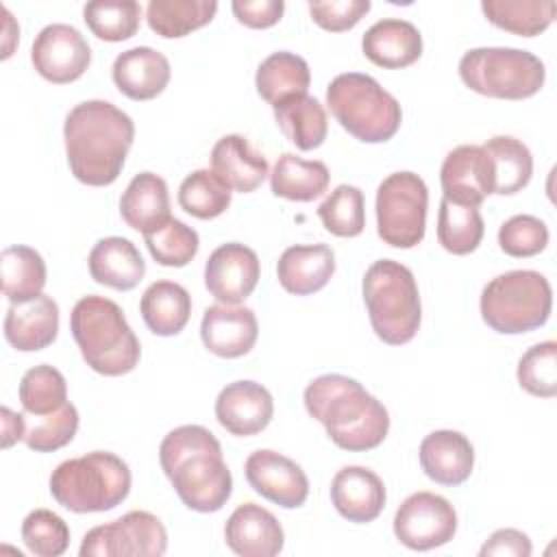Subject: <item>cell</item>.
<instances>
[{
	"mask_svg": "<svg viewBox=\"0 0 557 557\" xmlns=\"http://www.w3.org/2000/svg\"><path fill=\"white\" fill-rule=\"evenodd\" d=\"M67 165L76 181L104 187L117 181L135 139L128 113L107 100L78 102L63 124Z\"/></svg>",
	"mask_w": 557,
	"mask_h": 557,
	"instance_id": "6da1fadb",
	"label": "cell"
},
{
	"mask_svg": "<svg viewBox=\"0 0 557 557\" xmlns=\"http://www.w3.org/2000/svg\"><path fill=\"white\" fill-rule=\"evenodd\" d=\"M2 292L9 302H26L44 294L46 263L30 246H9L0 255Z\"/></svg>",
	"mask_w": 557,
	"mask_h": 557,
	"instance_id": "d590c367",
	"label": "cell"
},
{
	"mask_svg": "<svg viewBox=\"0 0 557 557\" xmlns=\"http://www.w3.org/2000/svg\"><path fill=\"white\" fill-rule=\"evenodd\" d=\"M518 383L537 398L557 396V344L553 339L531 346L518 361Z\"/></svg>",
	"mask_w": 557,
	"mask_h": 557,
	"instance_id": "ee69618b",
	"label": "cell"
},
{
	"mask_svg": "<svg viewBox=\"0 0 557 557\" xmlns=\"http://www.w3.org/2000/svg\"><path fill=\"white\" fill-rule=\"evenodd\" d=\"M59 333L57 302L39 294L26 302H11L4 315V337L20 352H35L48 348Z\"/></svg>",
	"mask_w": 557,
	"mask_h": 557,
	"instance_id": "603a6c76",
	"label": "cell"
},
{
	"mask_svg": "<svg viewBox=\"0 0 557 557\" xmlns=\"http://www.w3.org/2000/svg\"><path fill=\"white\" fill-rule=\"evenodd\" d=\"M141 7L135 0H96L83 7L87 28L102 41H126L139 28Z\"/></svg>",
	"mask_w": 557,
	"mask_h": 557,
	"instance_id": "74e56055",
	"label": "cell"
},
{
	"mask_svg": "<svg viewBox=\"0 0 557 557\" xmlns=\"http://www.w3.org/2000/svg\"><path fill=\"white\" fill-rule=\"evenodd\" d=\"M440 183L446 200L479 207L494 189L492 165L485 150L472 144L453 148L444 157Z\"/></svg>",
	"mask_w": 557,
	"mask_h": 557,
	"instance_id": "2e32d148",
	"label": "cell"
},
{
	"mask_svg": "<svg viewBox=\"0 0 557 557\" xmlns=\"http://www.w3.org/2000/svg\"><path fill=\"white\" fill-rule=\"evenodd\" d=\"M224 540L235 555L274 557L283 550L285 533L272 511L257 503H244L228 516Z\"/></svg>",
	"mask_w": 557,
	"mask_h": 557,
	"instance_id": "d6986e66",
	"label": "cell"
},
{
	"mask_svg": "<svg viewBox=\"0 0 557 557\" xmlns=\"http://www.w3.org/2000/svg\"><path fill=\"white\" fill-rule=\"evenodd\" d=\"M457 531V511L440 494H409L394 516L396 540L411 550H431L448 544Z\"/></svg>",
	"mask_w": 557,
	"mask_h": 557,
	"instance_id": "7c38bea8",
	"label": "cell"
},
{
	"mask_svg": "<svg viewBox=\"0 0 557 557\" xmlns=\"http://www.w3.org/2000/svg\"><path fill=\"white\" fill-rule=\"evenodd\" d=\"M376 233L392 248H413L424 239L429 189L416 172H394L376 189Z\"/></svg>",
	"mask_w": 557,
	"mask_h": 557,
	"instance_id": "30bf717a",
	"label": "cell"
},
{
	"mask_svg": "<svg viewBox=\"0 0 557 557\" xmlns=\"http://www.w3.org/2000/svg\"><path fill=\"white\" fill-rule=\"evenodd\" d=\"M144 242H146L150 257L159 265H165V268L187 265L200 248L198 233L176 218H170L159 228L146 233Z\"/></svg>",
	"mask_w": 557,
	"mask_h": 557,
	"instance_id": "b9f144b4",
	"label": "cell"
},
{
	"mask_svg": "<svg viewBox=\"0 0 557 557\" xmlns=\"http://www.w3.org/2000/svg\"><path fill=\"white\" fill-rule=\"evenodd\" d=\"M235 20L248 28H270L285 11L283 0H235L231 4Z\"/></svg>",
	"mask_w": 557,
	"mask_h": 557,
	"instance_id": "c3c4849f",
	"label": "cell"
},
{
	"mask_svg": "<svg viewBox=\"0 0 557 557\" xmlns=\"http://www.w3.org/2000/svg\"><path fill=\"white\" fill-rule=\"evenodd\" d=\"M309 83H311V72L307 61L285 50L272 52L270 57H265L259 63L255 74L257 94L272 107H276L278 102L292 96L307 94Z\"/></svg>",
	"mask_w": 557,
	"mask_h": 557,
	"instance_id": "1f68e13d",
	"label": "cell"
},
{
	"mask_svg": "<svg viewBox=\"0 0 557 557\" xmlns=\"http://www.w3.org/2000/svg\"><path fill=\"white\" fill-rule=\"evenodd\" d=\"M78 431V411L72 403H65L52 413L30 416L26 420L24 444L35 453H54L67 446Z\"/></svg>",
	"mask_w": 557,
	"mask_h": 557,
	"instance_id": "7bdbcfd3",
	"label": "cell"
},
{
	"mask_svg": "<svg viewBox=\"0 0 557 557\" xmlns=\"http://www.w3.org/2000/svg\"><path fill=\"white\" fill-rule=\"evenodd\" d=\"M326 104L339 126L363 144L389 141L403 122L398 100L361 72L337 74L326 87Z\"/></svg>",
	"mask_w": 557,
	"mask_h": 557,
	"instance_id": "52a82bcc",
	"label": "cell"
},
{
	"mask_svg": "<svg viewBox=\"0 0 557 557\" xmlns=\"http://www.w3.org/2000/svg\"><path fill=\"white\" fill-rule=\"evenodd\" d=\"M329 181L331 174L322 161H307L285 152L274 163L270 174V189L274 196L285 200L311 202L326 191Z\"/></svg>",
	"mask_w": 557,
	"mask_h": 557,
	"instance_id": "4dcf8cb0",
	"label": "cell"
},
{
	"mask_svg": "<svg viewBox=\"0 0 557 557\" xmlns=\"http://www.w3.org/2000/svg\"><path fill=\"white\" fill-rule=\"evenodd\" d=\"M200 337L209 352L222 359H237L252 350L259 337V322L252 309L242 305H211L200 322Z\"/></svg>",
	"mask_w": 557,
	"mask_h": 557,
	"instance_id": "ac0fdd59",
	"label": "cell"
},
{
	"mask_svg": "<svg viewBox=\"0 0 557 557\" xmlns=\"http://www.w3.org/2000/svg\"><path fill=\"white\" fill-rule=\"evenodd\" d=\"M459 76L466 87L481 96L524 100L542 89L546 67L529 50L472 48L459 61Z\"/></svg>",
	"mask_w": 557,
	"mask_h": 557,
	"instance_id": "9c48e42d",
	"label": "cell"
},
{
	"mask_svg": "<svg viewBox=\"0 0 557 557\" xmlns=\"http://www.w3.org/2000/svg\"><path fill=\"white\" fill-rule=\"evenodd\" d=\"M30 61L37 74L48 83L67 85L87 72L91 48L78 28L70 24H48L33 41Z\"/></svg>",
	"mask_w": 557,
	"mask_h": 557,
	"instance_id": "4fadbf2b",
	"label": "cell"
},
{
	"mask_svg": "<svg viewBox=\"0 0 557 557\" xmlns=\"http://www.w3.org/2000/svg\"><path fill=\"white\" fill-rule=\"evenodd\" d=\"M370 0H331V2H309L311 20L329 30L344 33L359 24V20L370 11Z\"/></svg>",
	"mask_w": 557,
	"mask_h": 557,
	"instance_id": "7dc6e473",
	"label": "cell"
},
{
	"mask_svg": "<svg viewBox=\"0 0 557 557\" xmlns=\"http://www.w3.org/2000/svg\"><path fill=\"white\" fill-rule=\"evenodd\" d=\"M178 205L198 220H213L231 205V187L222 183L213 170H196L187 174L178 187Z\"/></svg>",
	"mask_w": 557,
	"mask_h": 557,
	"instance_id": "f35d334b",
	"label": "cell"
},
{
	"mask_svg": "<svg viewBox=\"0 0 557 557\" xmlns=\"http://www.w3.org/2000/svg\"><path fill=\"white\" fill-rule=\"evenodd\" d=\"M120 215L133 231L144 235L165 224L172 218L165 181L154 172L133 176L120 198Z\"/></svg>",
	"mask_w": 557,
	"mask_h": 557,
	"instance_id": "83f0119b",
	"label": "cell"
},
{
	"mask_svg": "<svg viewBox=\"0 0 557 557\" xmlns=\"http://www.w3.org/2000/svg\"><path fill=\"white\" fill-rule=\"evenodd\" d=\"M335 272V252L326 244L289 246L276 263V276L285 292L309 296L320 292Z\"/></svg>",
	"mask_w": 557,
	"mask_h": 557,
	"instance_id": "d4e9b609",
	"label": "cell"
},
{
	"mask_svg": "<svg viewBox=\"0 0 557 557\" xmlns=\"http://www.w3.org/2000/svg\"><path fill=\"white\" fill-rule=\"evenodd\" d=\"M22 540L37 557H59L67 550L70 529L54 511L35 509L22 522Z\"/></svg>",
	"mask_w": 557,
	"mask_h": 557,
	"instance_id": "f6af8a7d",
	"label": "cell"
},
{
	"mask_svg": "<svg viewBox=\"0 0 557 557\" xmlns=\"http://www.w3.org/2000/svg\"><path fill=\"white\" fill-rule=\"evenodd\" d=\"M550 309V283L535 270L498 274L481 292V318L503 335H520L544 326Z\"/></svg>",
	"mask_w": 557,
	"mask_h": 557,
	"instance_id": "ba28073f",
	"label": "cell"
},
{
	"mask_svg": "<svg viewBox=\"0 0 557 557\" xmlns=\"http://www.w3.org/2000/svg\"><path fill=\"white\" fill-rule=\"evenodd\" d=\"M146 326L159 337L178 335L191 315L189 292L174 281H154L139 300Z\"/></svg>",
	"mask_w": 557,
	"mask_h": 557,
	"instance_id": "f1b7e54d",
	"label": "cell"
},
{
	"mask_svg": "<svg viewBox=\"0 0 557 557\" xmlns=\"http://www.w3.org/2000/svg\"><path fill=\"white\" fill-rule=\"evenodd\" d=\"M0 418H2V448H11L15 442L24 440L26 416L24 413H15L9 407H2L0 409Z\"/></svg>",
	"mask_w": 557,
	"mask_h": 557,
	"instance_id": "f907efd6",
	"label": "cell"
},
{
	"mask_svg": "<svg viewBox=\"0 0 557 557\" xmlns=\"http://www.w3.org/2000/svg\"><path fill=\"white\" fill-rule=\"evenodd\" d=\"M361 50L368 61L383 70H403L420 59L422 35L407 20L385 17L363 33Z\"/></svg>",
	"mask_w": 557,
	"mask_h": 557,
	"instance_id": "cb8c5ba5",
	"label": "cell"
},
{
	"mask_svg": "<svg viewBox=\"0 0 557 557\" xmlns=\"http://www.w3.org/2000/svg\"><path fill=\"white\" fill-rule=\"evenodd\" d=\"M259 274L257 252L239 242H228L209 255L205 263V287L218 302L239 305L255 292Z\"/></svg>",
	"mask_w": 557,
	"mask_h": 557,
	"instance_id": "9a60e30c",
	"label": "cell"
},
{
	"mask_svg": "<svg viewBox=\"0 0 557 557\" xmlns=\"http://www.w3.org/2000/svg\"><path fill=\"white\" fill-rule=\"evenodd\" d=\"M274 416L272 394L255 381H233L215 398L218 422L237 437L261 433Z\"/></svg>",
	"mask_w": 557,
	"mask_h": 557,
	"instance_id": "e0dca14e",
	"label": "cell"
},
{
	"mask_svg": "<svg viewBox=\"0 0 557 557\" xmlns=\"http://www.w3.org/2000/svg\"><path fill=\"white\" fill-rule=\"evenodd\" d=\"M533 550L527 533L518 529H498L481 546V557H529Z\"/></svg>",
	"mask_w": 557,
	"mask_h": 557,
	"instance_id": "681fc988",
	"label": "cell"
},
{
	"mask_svg": "<svg viewBox=\"0 0 557 557\" xmlns=\"http://www.w3.org/2000/svg\"><path fill=\"white\" fill-rule=\"evenodd\" d=\"M548 244L546 224L529 213L511 215L498 228V246L505 255L516 259H527L540 255Z\"/></svg>",
	"mask_w": 557,
	"mask_h": 557,
	"instance_id": "bcb514c9",
	"label": "cell"
},
{
	"mask_svg": "<svg viewBox=\"0 0 557 557\" xmlns=\"http://www.w3.org/2000/svg\"><path fill=\"white\" fill-rule=\"evenodd\" d=\"M70 331L85 363L102 376L128 374L139 363V339L111 298L83 296L70 313Z\"/></svg>",
	"mask_w": 557,
	"mask_h": 557,
	"instance_id": "277c9868",
	"label": "cell"
},
{
	"mask_svg": "<svg viewBox=\"0 0 557 557\" xmlns=\"http://www.w3.org/2000/svg\"><path fill=\"white\" fill-rule=\"evenodd\" d=\"M87 265L96 283L117 292L137 287L146 274V261L141 259L137 246L117 235L98 239L89 252Z\"/></svg>",
	"mask_w": 557,
	"mask_h": 557,
	"instance_id": "484cf974",
	"label": "cell"
},
{
	"mask_svg": "<svg viewBox=\"0 0 557 557\" xmlns=\"http://www.w3.org/2000/svg\"><path fill=\"white\" fill-rule=\"evenodd\" d=\"M492 165V194L511 196L524 189L533 174L531 150L516 137L496 135L481 146Z\"/></svg>",
	"mask_w": 557,
	"mask_h": 557,
	"instance_id": "d6a6232c",
	"label": "cell"
},
{
	"mask_svg": "<svg viewBox=\"0 0 557 557\" xmlns=\"http://www.w3.org/2000/svg\"><path fill=\"white\" fill-rule=\"evenodd\" d=\"M168 550L163 522L150 511H128L122 518L85 533L81 557H161Z\"/></svg>",
	"mask_w": 557,
	"mask_h": 557,
	"instance_id": "8fae6325",
	"label": "cell"
},
{
	"mask_svg": "<svg viewBox=\"0 0 557 557\" xmlns=\"http://www.w3.org/2000/svg\"><path fill=\"white\" fill-rule=\"evenodd\" d=\"M17 396L28 416L52 413L67 403V383L57 368L39 363L24 372Z\"/></svg>",
	"mask_w": 557,
	"mask_h": 557,
	"instance_id": "60d3db41",
	"label": "cell"
},
{
	"mask_svg": "<svg viewBox=\"0 0 557 557\" xmlns=\"http://www.w3.org/2000/svg\"><path fill=\"white\" fill-rule=\"evenodd\" d=\"M420 468L440 485H461L470 479L474 468V448L470 440L453 429H440L429 433L420 442Z\"/></svg>",
	"mask_w": 557,
	"mask_h": 557,
	"instance_id": "44dd1931",
	"label": "cell"
},
{
	"mask_svg": "<svg viewBox=\"0 0 557 557\" xmlns=\"http://www.w3.org/2000/svg\"><path fill=\"white\" fill-rule=\"evenodd\" d=\"M131 492V470L107 450L61 461L50 474L52 498L74 513H98L117 507Z\"/></svg>",
	"mask_w": 557,
	"mask_h": 557,
	"instance_id": "8992f818",
	"label": "cell"
},
{
	"mask_svg": "<svg viewBox=\"0 0 557 557\" xmlns=\"http://www.w3.org/2000/svg\"><path fill=\"white\" fill-rule=\"evenodd\" d=\"M363 302L374 335L389 346L411 342L422 322V305L413 272L394 261H374L361 283Z\"/></svg>",
	"mask_w": 557,
	"mask_h": 557,
	"instance_id": "5b68a950",
	"label": "cell"
},
{
	"mask_svg": "<svg viewBox=\"0 0 557 557\" xmlns=\"http://www.w3.org/2000/svg\"><path fill=\"white\" fill-rule=\"evenodd\" d=\"M485 224L479 207L457 205L446 198L440 202L437 213V242L450 255H470L479 248Z\"/></svg>",
	"mask_w": 557,
	"mask_h": 557,
	"instance_id": "8d00e7d4",
	"label": "cell"
},
{
	"mask_svg": "<svg viewBox=\"0 0 557 557\" xmlns=\"http://www.w3.org/2000/svg\"><path fill=\"white\" fill-rule=\"evenodd\" d=\"M159 463L181 503L198 513L220 511L233 492V476L218 437L200 424L172 429L159 446Z\"/></svg>",
	"mask_w": 557,
	"mask_h": 557,
	"instance_id": "7a4b0ae2",
	"label": "cell"
},
{
	"mask_svg": "<svg viewBox=\"0 0 557 557\" xmlns=\"http://www.w3.org/2000/svg\"><path fill=\"white\" fill-rule=\"evenodd\" d=\"M272 109L278 128L298 150H313L326 139L329 120L318 98L309 94H298L278 102Z\"/></svg>",
	"mask_w": 557,
	"mask_h": 557,
	"instance_id": "f546056e",
	"label": "cell"
},
{
	"mask_svg": "<svg viewBox=\"0 0 557 557\" xmlns=\"http://www.w3.org/2000/svg\"><path fill=\"white\" fill-rule=\"evenodd\" d=\"M481 11L494 26L518 37L544 33L557 13L553 0H483Z\"/></svg>",
	"mask_w": 557,
	"mask_h": 557,
	"instance_id": "e575fe53",
	"label": "cell"
},
{
	"mask_svg": "<svg viewBox=\"0 0 557 557\" xmlns=\"http://www.w3.org/2000/svg\"><path fill=\"white\" fill-rule=\"evenodd\" d=\"M215 13L213 0H150L146 7L148 26L163 39H178L207 26Z\"/></svg>",
	"mask_w": 557,
	"mask_h": 557,
	"instance_id": "836d02e7",
	"label": "cell"
},
{
	"mask_svg": "<svg viewBox=\"0 0 557 557\" xmlns=\"http://www.w3.org/2000/svg\"><path fill=\"white\" fill-rule=\"evenodd\" d=\"M244 472L248 485L259 496L283 509H296L305 505L309 496V479L305 470L276 450L261 448L250 453Z\"/></svg>",
	"mask_w": 557,
	"mask_h": 557,
	"instance_id": "5bb4252c",
	"label": "cell"
},
{
	"mask_svg": "<svg viewBox=\"0 0 557 557\" xmlns=\"http://www.w3.org/2000/svg\"><path fill=\"white\" fill-rule=\"evenodd\" d=\"M385 485L370 468L344 466L331 481V503L348 522L366 524L376 520L385 507Z\"/></svg>",
	"mask_w": 557,
	"mask_h": 557,
	"instance_id": "ffe728a7",
	"label": "cell"
},
{
	"mask_svg": "<svg viewBox=\"0 0 557 557\" xmlns=\"http://www.w3.org/2000/svg\"><path fill=\"white\" fill-rule=\"evenodd\" d=\"M170 61L150 46H137L115 57L111 76L115 87L131 100H152L170 83Z\"/></svg>",
	"mask_w": 557,
	"mask_h": 557,
	"instance_id": "7402d4cb",
	"label": "cell"
},
{
	"mask_svg": "<svg viewBox=\"0 0 557 557\" xmlns=\"http://www.w3.org/2000/svg\"><path fill=\"white\" fill-rule=\"evenodd\" d=\"M305 409L331 442L348 453L376 448L389 431V413L363 385L344 374H322L305 389Z\"/></svg>",
	"mask_w": 557,
	"mask_h": 557,
	"instance_id": "3957f363",
	"label": "cell"
},
{
	"mask_svg": "<svg viewBox=\"0 0 557 557\" xmlns=\"http://www.w3.org/2000/svg\"><path fill=\"white\" fill-rule=\"evenodd\" d=\"M211 170L231 189L250 194L270 174L263 154L255 152L244 135H224L211 150Z\"/></svg>",
	"mask_w": 557,
	"mask_h": 557,
	"instance_id": "4316f807",
	"label": "cell"
},
{
	"mask_svg": "<svg viewBox=\"0 0 557 557\" xmlns=\"http://www.w3.org/2000/svg\"><path fill=\"white\" fill-rule=\"evenodd\" d=\"M322 226L335 237H357L366 228L363 191L355 185H337L318 207Z\"/></svg>",
	"mask_w": 557,
	"mask_h": 557,
	"instance_id": "ab89813d",
	"label": "cell"
},
{
	"mask_svg": "<svg viewBox=\"0 0 557 557\" xmlns=\"http://www.w3.org/2000/svg\"><path fill=\"white\" fill-rule=\"evenodd\" d=\"M2 15H4V37H2V59H9L13 54V48L17 44L20 37V28L11 15V11L7 7H2Z\"/></svg>",
	"mask_w": 557,
	"mask_h": 557,
	"instance_id": "816d5d0a",
	"label": "cell"
}]
</instances>
